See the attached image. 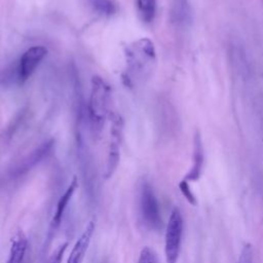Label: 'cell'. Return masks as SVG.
<instances>
[{"instance_id":"8","label":"cell","mask_w":263,"mask_h":263,"mask_svg":"<svg viewBox=\"0 0 263 263\" xmlns=\"http://www.w3.org/2000/svg\"><path fill=\"white\" fill-rule=\"evenodd\" d=\"M203 147L201 138L198 132L195 133L193 139V163L190 171L185 176L186 181H197L201 175L202 166H203Z\"/></svg>"},{"instance_id":"16","label":"cell","mask_w":263,"mask_h":263,"mask_svg":"<svg viewBox=\"0 0 263 263\" xmlns=\"http://www.w3.org/2000/svg\"><path fill=\"white\" fill-rule=\"evenodd\" d=\"M179 189H180V191L182 192L183 196L186 198V200H187L190 204L196 205L197 200H196L195 195L193 194V192H192L191 189H190V186H189V184H188V181H186L185 179L182 180V181L179 183Z\"/></svg>"},{"instance_id":"17","label":"cell","mask_w":263,"mask_h":263,"mask_svg":"<svg viewBox=\"0 0 263 263\" xmlns=\"http://www.w3.org/2000/svg\"><path fill=\"white\" fill-rule=\"evenodd\" d=\"M67 247H68V242H63L61 245H59L55 250L51 253V255L49 256L48 260L46 263H61L62 262V259H63V256L67 250Z\"/></svg>"},{"instance_id":"12","label":"cell","mask_w":263,"mask_h":263,"mask_svg":"<svg viewBox=\"0 0 263 263\" xmlns=\"http://www.w3.org/2000/svg\"><path fill=\"white\" fill-rule=\"evenodd\" d=\"M137 9L140 18L149 24L154 20L156 12V0H137Z\"/></svg>"},{"instance_id":"10","label":"cell","mask_w":263,"mask_h":263,"mask_svg":"<svg viewBox=\"0 0 263 263\" xmlns=\"http://www.w3.org/2000/svg\"><path fill=\"white\" fill-rule=\"evenodd\" d=\"M28 240L22 230H17L11 239L9 257L6 263H22L26 254Z\"/></svg>"},{"instance_id":"7","label":"cell","mask_w":263,"mask_h":263,"mask_svg":"<svg viewBox=\"0 0 263 263\" xmlns=\"http://www.w3.org/2000/svg\"><path fill=\"white\" fill-rule=\"evenodd\" d=\"M95 229H96V223L93 220H91L88 222L85 229L83 230L79 238L76 240L74 247L70 252L67 263H82V260L89 247Z\"/></svg>"},{"instance_id":"9","label":"cell","mask_w":263,"mask_h":263,"mask_svg":"<svg viewBox=\"0 0 263 263\" xmlns=\"http://www.w3.org/2000/svg\"><path fill=\"white\" fill-rule=\"evenodd\" d=\"M77 187H78V181H77V178L74 177L72 179L70 185L68 186V188L66 189L64 194L60 197V199H59V201L57 203V209H55V212H54L53 217L51 219V226L53 228H57L61 224L64 212H65L69 201L71 200L75 190L77 189Z\"/></svg>"},{"instance_id":"3","label":"cell","mask_w":263,"mask_h":263,"mask_svg":"<svg viewBox=\"0 0 263 263\" xmlns=\"http://www.w3.org/2000/svg\"><path fill=\"white\" fill-rule=\"evenodd\" d=\"M183 217L178 208H174L171 212L166 229H165V242L164 254L166 263H176L179 259L182 235H183Z\"/></svg>"},{"instance_id":"13","label":"cell","mask_w":263,"mask_h":263,"mask_svg":"<svg viewBox=\"0 0 263 263\" xmlns=\"http://www.w3.org/2000/svg\"><path fill=\"white\" fill-rule=\"evenodd\" d=\"M50 147H51V144H45L44 146H42L37 152H35L29 160L25 161L24 164H22V166L20 168H17L16 171V174L17 175H21V174H24L23 172H27L28 168H30V166L36 164L41 158H43V156L50 150Z\"/></svg>"},{"instance_id":"5","label":"cell","mask_w":263,"mask_h":263,"mask_svg":"<svg viewBox=\"0 0 263 263\" xmlns=\"http://www.w3.org/2000/svg\"><path fill=\"white\" fill-rule=\"evenodd\" d=\"M111 128H110V141L108 147V156L105 171V178L109 179L112 177L114 172L117 168L119 157H120V143L122 138V129L123 122L119 115L113 114L111 115Z\"/></svg>"},{"instance_id":"11","label":"cell","mask_w":263,"mask_h":263,"mask_svg":"<svg viewBox=\"0 0 263 263\" xmlns=\"http://www.w3.org/2000/svg\"><path fill=\"white\" fill-rule=\"evenodd\" d=\"M191 8L188 0H173L172 5V18L180 25H188L191 22Z\"/></svg>"},{"instance_id":"18","label":"cell","mask_w":263,"mask_h":263,"mask_svg":"<svg viewBox=\"0 0 263 263\" xmlns=\"http://www.w3.org/2000/svg\"><path fill=\"white\" fill-rule=\"evenodd\" d=\"M254 259V250L251 243H246L240 252L237 263H253Z\"/></svg>"},{"instance_id":"4","label":"cell","mask_w":263,"mask_h":263,"mask_svg":"<svg viewBox=\"0 0 263 263\" xmlns=\"http://www.w3.org/2000/svg\"><path fill=\"white\" fill-rule=\"evenodd\" d=\"M140 212L144 223L152 230L162 227L159 203L156 195L148 182H143L140 188Z\"/></svg>"},{"instance_id":"6","label":"cell","mask_w":263,"mask_h":263,"mask_svg":"<svg viewBox=\"0 0 263 263\" xmlns=\"http://www.w3.org/2000/svg\"><path fill=\"white\" fill-rule=\"evenodd\" d=\"M46 53L47 49L42 45L32 46L23 53L17 66V79L21 83H24L33 75Z\"/></svg>"},{"instance_id":"15","label":"cell","mask_w":263,"mask_h":263,"mask_svg":"<svg viewBox=\"0 0 263 263\" xmlns=\"http://www.w3.org/2000/svg\"><path fill=\"white\" fill-rule=\"evenodd\" d=\"M138 263H159L157 254L150 247H144L141 250Z\"/></svg>"},{"instance_id":"2","label":"cell","mask_w":263,"mask_h":263,"mask_svg":"<svg viewBox=\"0 0 263 263\" xmlns=\"http://www.w3.org/2000/svg\"><path fill=\"white\" fill-rule=\"evenodd\" d=\"M125 55L130 73L138 77L147 76L152 71L156 61L153 42L148 38L134 42L126 48Z\"/></svg>"},{"instance_id":"14","label":"cell","mask_w":263,"mask_h":263,"mask_svg":"<svg viewBox=\"0 0 263 263\" xmlns=\"http://www.w3.org/2000/svg\"><path fill=\"white\" fill-rule=\"evenodd\" d=\"M95 10L106 16H110L116 12V5L112 0H92Z\"/></svg>"},{"instance_id":"1","label":"cell","mask_w":263,"mask_h":263,"mask_svg":"<svg viewBox=\"0 0 263 263\" xmlns=\"http://www.w3.org/2000/svg\"><path fill=\"white\" fill-rule=\"evenodd\" d=\"M111 102V89L99 76L91 79V88L88 103V115L92 134L99 136L103 129L106 118L109 115Z\"/></svg>"}]
</instances>
